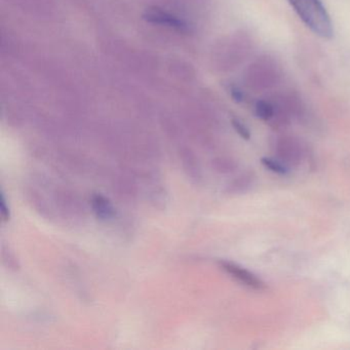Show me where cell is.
Returning <instances> with one entry per match:
<instances>
[{"instance_id": "cell-1", "label": "cell", "mask_w": 350, "mask_h": 350, "mask_svg": "<svg viewBox=\"0 0 350 350\" xmlns=\"http://www.w3.org/2000/svg\"><path fill=\"white\" fill-rule=\"evenodd\" d=\"M303 23L317 36L329 40L333 24L321 0H288Z\"/></svg>"}, {"instance_id": "cell-2", "label": "cell", "mask_w": 350, "mask_h": 350, "mask_svg": "<svg viewBox=\"0 0 350 350\" xmlns=\"http://www.w3.org/2000/svg\"><path fill=\"white\" fill-rule=\"evenodd\" d=\"M221 267L230 274L233 278L239 280L241 284L249 288H255V290H264L266 288V284L258 278L255 274L252 273L249 270L237 265V264L231 263V262H221Z\"/></svg>"}, {"instance_id": "cell-3", "label": "cell", "mask_w": 350, "mask_h": 350, "mask_svg": "<svg viewBox=\"0 0 350 350\" xmlns=\"http://www.w3.org/2000/svg\"><path fill=\"white\" fill-rule=\"evenodd\" d=\"M143 19L149 22V23L167 26V27L173 28V29L178 30V31L186 32L189 30V26L185 21L175 17V16L165 13L161 10L155 9L147 12L143 15Z\"/></svg>"}, {"instance_id": "cell-4", "label": "cell", "mask_w": 350, "mask_h": 350, "mask_svg": "<svg viewBox=\"0 0 350 350\" xmlns=\"http://www.w3.org/2000/svg\"><path fill=\"white\" fill-rule=\"evenodd\" d=\"M93 208L98 218L107 220L114 216V208L104 196L96 194L93 198Z\"/></svg>"}, {"instance_id": "cell-5", "label": "cell", "mask_w": 350, "mask_h": 350, "mask_svg": "<svg viewBox=\"0 0 350 350\" xmlns=\"http://www.w3.org/2000/svg\"><path fill=\"white\" fill-rule=\"evenodd\" d=\"M255 113L256 116H257V118H259L260 120L267 122V120H271V118H273V106H272L269 102L260 100V101H258L257 103H256Z\"/></svg>"}, {"instance_id": "cell-6", "label": "cell", "mask_w": 350, "mask_h": 350, "mask_svg": "<svg viewBox=\"0 0 350 350\" xmlns=\"http://www.w3.org/2000/svg\"><path fill=\"white\" fill-rule=\"evenodd\" d=\"M261 163L264 167H267L273 173L278 174V175H286L288 173V169L275 159H270V157H263L261 159Z\"/></svg>"}, {"instance_id": "cell-7", "label": "cell", "mask_w": 350, "mask_h": 350, "mask_svg": "<svg viewBox=\"0 0 350 350\" xmlns=\"http://www.w3.org/2000/svg\"><path fill=\"white\" fill-rule=\"evenodd\" d=\"M232 126L234 130L239 133V136L243 137L245 140H249L250 137H251V133H250L249 129L243 122H239V120H232Z\"/></svg>"}, {"instance_id": "cell-8", "label": "cell", "mask_w": 350, "mask_h": 350, "mask_svg": "<svg viewBox=\"0 0 350 350\" xmlns=\"http://www.w3.org/2000/svg\"><path fill=\"white\" fill-rule=\"evenodd\" d=\"M1 200H0V213H1V218L5 222L10 220V208L7 206V200H5V193L1 192Z\"/></svg>"}, {"instance_id": "cell-9", "label": "cell", "mask_w": 350, "mask_h": 350, "mask_svg": "<svg viewBox=\"0 0 350 350\" xmlns=\"http://www.w3.org/2000/svg\"><path fill=\"white\" fill-rule=\"evenodd\" d=\"M231 96H232V99L234 100L235 102H239H239H243V98H245L243 92L237 89V88H232V89H231Z\"/></svg>"}]
</instances>
